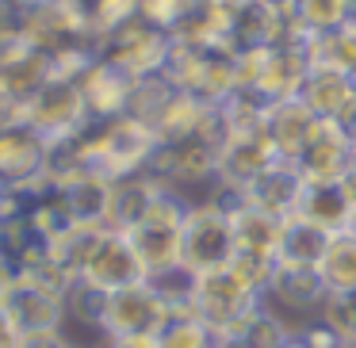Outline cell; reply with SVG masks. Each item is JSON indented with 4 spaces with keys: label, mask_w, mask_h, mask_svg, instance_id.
Returning a JSON list of instances; mask_svg holds the SVG:
<instances>
[{
    "label": "cell",
    "mask_w": 356,
    "mask_h": 348,
    "mask_svg": "<svg viewBox=\"0 0 356 348\" xmlns=\"http://www.w3.org/2000/svg\"><path fill=\"white\" fill-rule=\"evenodd\" d=\"M50 77H54V58L42 54L39 47H31L27 39H19L16 47H8L0 54V85L8 88L19 103L31 100Z\"/></svg>",
    "instance_id": "cell-22"
},
{
    "label": "cell",
    "mask_w": 356,
    "mask_h": 348,
    "mask_svg": "<svg viewBox=\"0 0 356 348\" xmlns=\"http://www.w3.org/2000/svg\"><path fill=\"white\" fill-rule=\"evenodd\" d=\"M111 184L115 180L100 176V172H81V176L65 180V184H54V195H58V203H62V210L70 215L73 226H108Z\"/></svg>",
    "instance_id": "cell-20"
},
{
    "label": "cell",
    "mask_w": 356,
    "mask_h": 348,
    "mask_svg": "<svg viewBox=\"0 0 356 348\" xmlns=\"http://www.w3.org/2000/svg\"><path fill=\"white\" fill-rule=\"evenodd\" d=\"M200 4L203 0H142V19H149L154 27L177 35Z\"/></svg>",
    "instance_id": "cell-32"
},
{
    "label": "cell",
    "mask_w": 356,
    "mask_h": 348,
    "mask_svg": "<svg viewBox=\"0 0 356 348\" xmlns=\"http://www.w3.org/2000/svg\"><path fill=\"white\" fill-rule=\"evenodd\" d=\"M238 256L234 218L226 203H192L184 218V241H180V264L192 272L226 268Z\"/></svg>",
    "instance_id": "cell-4"
},
{
    "label": "cell",
    "mask_w": 356,
    "mask_h": 348,
    "mask_svg": "<svg viewBox=\"0 0 356 348\" xmlns=\"http://www.w3.org/2000/svg\"><path fill=\"white\" fill-rule=\"evenodd\" d=\"M0 310L12 317L19 333H54L65 329V295L35 283L27 276H16L0 299Z\"/></svg>",
    "instance_id": "cell-12"
},
{
    "label": "cell",
    "mask_w": 356,
    "mask_h": 348,
    "mask_svg": "<svg viewBox=\"0 0 356 348\" xmlns=\"http://www.w3.org/2000/svg\"><path fill=\"white\" fill-rule=\"evenodd\" d=\"M96 348H161L157 337H104Z\"/></svg>",
    "instance_id": "cell-37"
},
{
    "label": "cell",
    "mask_w": 356,
    "mask_h": 348,
    "mask_svg": "<svg viewBox=\"0 0 356 348\" xmlns=\"http://www.w3.org/2000/svg\"><path fill=\"white\" fill-rule=\"evenodd\" d=\"M12 4H19V8L27 12V8H35V4H42V0H12Z\"/></svg>",
    "instance_id": "cell-40"
},
{
    "label": "cell",
    "mask_w": 356,
    "mask_h": 348,
    "mask_svg": "<svg viewBox=\"0 0 356 348\" xmlns=\"http://www.w3.org/2000/svg\"><path fill=\"white\" fill-rule=\"evenodd\" d=\"M330 241H333L330 230H322V226H314V222L295 215L284 222L276 264L280 268H322L325 253H330Z\"/></svg>",
    "instance_id": "cell-26"
},
{
    "label": "cell",
    "mask_w": 356,
    "mask_h": 348,
    "mask_svg": "<svg viewBox=\"0 0 356 348\" xmlns=\"http://www.w3.org/2000/svg\"><path fill=\"white\" fill-rule=\"evenodd\" d=\"M299 100L307 103L318 119H330V123L345 126L348 119L356 115V77H348V73H341V69H322V65H314L307 85H302Z\"/></svg>",
    "instance_id": "cell-19"
},
{
    "label": "cell",
    "mask_w": 356,
    "mask_h": 348,
    "mask_svg": "<svg viewBox=\"0 0 356 348\" xmlns=\"http://www.w3.org/2000/svg\"><path fill=\"white\" fill-rule=\"evenodd\" d=\"M302 192H307V176L299 172V165H295V161H284V157H280V161H272L268 169L261 172V176L249 180L245 192H241V199L287 222V218L299 215Z\"/></svg>",
    "instance_id": "cell-17"
},
{
    "label": "cell",
    "mask_w": 356,
    "mask_h": 348,
    "mask_svg": "<svg viewBox=\"0 0 356 348\" xmlns=\"http://www.w3.org/2000/svg\"><path fill=\"white\" fill-rule=\"evenodd\" d=\"M161 348H222V337L195 314H172V322L157 337Z\"/></svg>",
    "instance_id": "cell-30"
},
{
    "label": "cell",
    "mask_w": 356,
    "mask_h": 348,
    "mask_svg": "<svg viewBox=\"0 0 356 348\" xmlns=\"http://www.w3.org/2000/svg\"><path fill=\"white\" fill-rule=\"evenodd\" d=\"M4 195H8V188H4V180H0V207H4Z\"/></svg>",
    "instance_id": "cell-42"
},
{
    "label": "cell",
    "mask_w": 356,
    "mask_h": 348,
    "mask_svg": "<svg viewBox=\"0 0 356 348\" xmlns=\"http://www.w3.org/2000/svg\"><path fill=\"white\" fill-rule=\"evenodd\" d=\"M50 142L19 119L12 126H0V180L4 188H27L47 176Z\"/></svg>",
    "instance_id": "cell-14"
},
{
    "label": "cell",
    "mask_w": 356,
    "mask_h": 348,
    "mask_svg": "<svg viewBox=\"0 0 356 348\" xmlns=\"http://www.w3.org/2000/svg\"><path fill=\"white\" fill-rule=\"evenodd\" d=\"M165 77L180 92L195 96L203 103H226L238 92V62L230 50H203V47H180L172 42V58Z\"/></svg>",
    "instance_id": "cell-3"
},
{
    "label": "cell",
    "mask_w": 356,
    "mask_h": 348,
    "mask_svg": "<svg viewBox=\"0 0 356 348\" xmlns=\"http://www.w3.org/2000/svg\"><path fill=\"white\" fill-rule=\"evenodd\" d=\"M161 146L154 126L134 115H119L108 123H88L81 131V157L88 172H100L108 180H123L134 172H149L154 154Z\"/></svg>",
    "instance_id": "cell-2"
},
{
    "label": "cell",
    "mask_w": 356,
    "mask_h": 348,
    "mask_svg": "<svg viewBox=\"0 0 356 348\" xmlns=\"http://www.w3.org/2000/svg\"><path fill=\"white\" fill-rule=\"evenodd\" d=\"M230 268L238 272V276L245 279V283L253 287L257 295H264V291H268V283H272V276H276L280 264L272 260V256H249V253H238V256H234Z\"/></svg>",
    "instance_id": "cell-34"
},
{
    "label": "cell",
    "mask_w": 356,
    "mask_h": 348,
    "mask_svg": "<svg viewBox=\"0 0 356 348\" xmlns=\"http://www.w3.org/2000/svg\"><path fill=\"white\" fill-rule=\"evenodd\" d=\"M318 272H322L330 291H356V230L333 233L330 253Z\"/></svg>",
    "instance_id": "cell-29"
},
{
    "label": "cell",
    "mask_w": 356,
    "mask_h": 348,
    "mask_svg": "<svg viewBox=\"0 0 356 348\" xmlns=\"http://www.w3.org/2000/svg\"><path fill=\"white\" fill-rule=\"evenodd\" d=\"M165 192V184L154 172H134L111 184V207H108V230L131 233L142 218L149 215V207L157 203V195Z\"/></svg>",
    "instance_id": "cell-23"
},
{
    "label": "cell",
    "mask_w": 356,
    "mask_h": 348,
    "mask_svg": "<svg viewBox=\"0 0 356 348\" xmlns=\"http://www.w3.org/2000/svg\"><path fill=\"white\" fill-rule=\"evenodd\" d=\"M261 306V295L226 264V268L195 272V295H192V314L203 317L218 337L234 333L253 310Z\"/></svg>",
    "instance_id": "cell-5"
},
{
    "label": "cell",
    "mask_w": 356,
    "mask_h": 348,
    "mask_svg": "<svg viewBox=\"0 0 356 348\" xmlns=\"http://www.w3.org/2000/svg\"><path fill=\"white\" fill-rule=\"evenodd\" d=\"M348 172L356 176V142H353V165H348Z\"/></svg>",
    "instance_id": "cell-41"
},
{
    "label": "cell",
    "mask_w": 356,
    "mask_h": 348,
    "mask_svg": "<svg viewBox=\"0 0 356 348\" xmlns=\"http://www.w3.org/2000/svg\"><path fill=\"white\" fill-rule=\"evenodd\" d=\"M299 218L322 226L330 233H345L356 226V207L353 195H348L345 180H333V184H307L299 203Z\"/></svg>",
    "instance_id": "cell-24"
},
{
    "label": "cell",
    "mask_w": 356,
    "mask_h": 348,
    "mask_svg": "<svg viewBox=\"0 0 356 348\" xmlns=\"http://www.w3.org/2000/svg\"><path fill=\"white\" fill-rule=\"evenodd\" d=\"M318 115L307 108V103L295 96V100H276L264 108V134H268L272 149H276L284 161H295L307 146V138L314 134Z\"/></svg>",
    "instance_id": "cell-21"
},
{
    "label": "cell",
    "mask_w": 356,
    "mask_h": 348,
    "mask_svg": "<svg viewBox=\"0 0 356 348\" xmlns=\"http://www.w3.org/2000/svg\"><path fill=\"white\" fill-rule=\"evenodd\" d=\"M272 161H280V154L272 149L264 126L257 131H238V134H226L222 146H218V180H222L230 192H245V184L253 176H261Z\"/></svg>",
    "instance_id": "cell-16"
},
{
    "label": "cell",
    "mask_w": 356,
    "mask_h": 348,
    "mask_svg": "<svg viewBox=\"0 0 356 348\" xmlns=\"http://www.w3.org/2000/svg\"><path fill=\"white\" fill-rule=\"evenodd\" d=\"M322 322L333 325L345 337V345H356V291H330Z\"/></svg>",
    "instance_id": "cell-33"
},
{
    "label": "cell",
    "mask_w": 356,
    "mask_h": 348,
    "mask_svg": "<svg viewBox=\"0 0 356 348\" xmlns=\"http://www.w3.org/2000/svg\"><path fill=\"white\" fill-rule=\"evenodd\" d=\"M146 279H149V287L169 302L172 314H192V295H195V272L192 268L172 264V268H161Z\"/></svg>",
    "instance_id": "cell-31"
},
{
    "label": "cell",
    "mask_w": 356,
    "mask_h": 348,
    "mask_svg": "<svg viewBox=\"0 0 356 348\" xmlns=\"http://www.w3.org/2000/svg\"><path fill=\"white\" fill-rule=\"evenodd\" d=\"M188 207H192V203H188L184 195H177V192L165 188V192L157 195V203L149 207V215L127 233L131 245H134V253H138V260L146 264V276L180 264V241H184Z\"/></svg>",
    "instance_id": "cell-6"
},
{
    "label": "cell",
    "mask_w": 356,
    "mask_h": 348,
    "mask_svg": "<svg viewBox=\"0 0 356 348\" xmlns=\"http://www.w3.org/2000/svg\"><path fill=\"white\" fill-rule=\"evenodd\" d=\"M299 172L307 176V184H333V180L348 176V165H353V138L341 123L330 119H318L314 134L307 138L302 154L295 157Z\"/></svg>",
    "instance_id": "cell-15"
},
{
    "label": "cell",
    "mask_w": 356,
    "mask_h": 348,
    "mask_svg": "<svg viewBox=\"0 0 356 348\" xmlns=\"http://www.w3.org/2000/svg\"><path fill=\"white\" fill-rule=\"evenodd\" d=\"M307 42L310 39H295V42H280V47L264 50L261 77H257V88H253L264 103L295 100V96H302V85H307L310 69H314Z\"/></svg>",
    "instance_id": "cell-13"
},
{
    "label": "cell",
    "mask_w": 356,
    "mask_h": 348,
    "mask_svg": "<svg viewBox=\"0 0 356 348\" xmlns=\"http://www.w3.org/2000/svg\"><path fill=\"white\" fill-rule=\"evenodd\" d=\"M19 340H24V333L12 325V317L0 310V348H19Z\"/></svg>",
    "instance_id": "cell-38"
},
{
    "label": "cell",
    "mask_w": 356,
    "mask_h": 348,
    "mask_svg": "<svg viewBox=\"0 0 356 348\" xmlns=\"http://www.w3.org/2000/svg\"><path fill=\"white\" fill-rule=\"evenodd\" d=\"M169 322H172L169 302L149 287V279H142V283L123 287L108 299L104 337H161V329Z\"/></svg>",
    "instance_id": "cell-11"
},
{
    "label": "cell",
    "mask_w": 356,
    "mask_h": 348,
    "mask_svg": "<svg viewBox=\"0 0 356 348\" xmlns=\"http://www.w3.org/2000/svg\"><path fill=\"white\" fill-rule=\"evenodd\" d=\"M24 39V8L12 0H0V54Z\"/></svg>",
    "instance_id": "cell-35"
},
{
    "label": "cell",
    "mask_w": 356,
    "mask_h": 348,
    "mask_svg": "<svg viewBox=\"0 0 356 348\" xmlns=\"http://www.w3.org/2000/svg\"><path fill=\"white\" fill-rule=\"evenodd\" d=\"M24 123L31 126V131H39L47 142H58V138H70V134H81L92 123V115H88L85 92H81L77 81L50 77L47 85L24 103Z\"/></svg>",
    "instance_id": "cell-10"
},
{
    "label": "cell",
    "mask_w": 356,
    "mask_h": 348,
    "mask_svg": "<svg viewBox=\"0 0 356 348\" xmlns=\"http://www.w3.org/2000/svg\"><path fill=\"white\" fill-rule=\"evenodd\" d=\"M291 12H295V24L302 27V35L314 39V35L341 31L353 19L356 0H291Z\"/></svg>",
    "instance_id": "cell-27"
},
{
    "label": "cell",
    "mask_w": 356,
    "mask_h": 348,
    "mask_svg": "<svg viewBox=\"0 0 356 348\" xmlns=\"http://www.w3.org/2000/svg\"><path fill=\"white\" fill-rule=\"evenodd\" d=\"M284 348H307V345H302V340H291V345H284Z\"/></svg>",
    "instance_id": "cell-43"
},
{
    "label": "cell",
    "mask_w": 356,
    "mask_h": 348,
    "mask_svg": "<svg viewBox=\"0 0 356 348\" xmlns=\"http://www.w3.org/2000/svg\"><path fill=\"white\" fill-rule=\"evenodd\" d=\"M73 340L65 337V329H54V333H24L19 348H70Z\"/></svg>",
    "instance_id": "cell-36"
},
{
    "label": "cell",
    "mask_w": 356,
    "mask_h": 348,
    "mask_svg": "<svg viewBox=\"0 0 356 348\" xmlns=\"http://www.w3.org/2000/svg\"><path fill=\"white\" fill-rule=\"evenodd\" d=\"M280 4H291V0H280Z\"/></svg>",
    "instance_id": "cell-45"
},
{
    "label": "cell",
    "mask_w": 356,
    "mask_h": 348,
    "mask_svg": "<svg viewBox=\"0 0 356 348\" xmlns=\"http://www.w3.org/2000/svg\"><path fill=\"white\" fill-rule=\"evenodd\" d=\"M24 39L50 58L65 54V50L96 47L92 27H88V12L81 0H42V4L27 8L24 12Z\"/></svg>",
    "instance_id": "cell-7"
},
{
    "label": "cell",
    "mask_w": 356,
    "mask_h": 348,
    "mask_svg": "<svg viewBox=\"0 0 356 348\" xmlns=\"http://www.w3.org/2000/svg\"><path fill=\"white\" fill-rule=\"evenodd\" d=\"M70 348H96V345H70Z\"/></svg>",
    "instance_id": "cell-44"
},
{
    "label": "cell",
    "mask_w": 356,
    "mask_h": 348,
    "mask_svg": "<svg viewBox=\"0 0 356 348\" xmlns=\"http://www.w3.org/2000/svg\"><path fill=\"white\" fill-rule=\"evenodd\" d=\"M222 348H253V345H245L241 337H222Z\"/></svg>",
    "instance_id": "cell-39"
},
{
    "label": "cell",
    "mask_w": 356,
    "mask_h": 348,
    "mask_svg": "<svg viewBox=\"0 0 356 348\" xmlns=\"http://www.w3.org/2000/svg\"><path fill=\"white\" fill-rule=\"evenodd\" d=\"M234 218V238H238V253L249 256H272L280 253V238H284V218L268 215V210L253 207V203L238 199L230 207Z\"/></svg>",
    "instance_id": "cell-25"
},
{
    "label": "cell",
    "mask_w": 356,
    "mask_h": 348,
    "mask_svg": "<svg viewBox=\"0 0 356 348\" xmlns=\"http://www.w3.org/2000/svg\"><path fill=\"white\" fill-rule=\"evenodd\" d=\"M100 58L119 65L123 73H131L134 81L161 77L169 69V58H172V35L138 16L134 24H127L123 31L108 35L100 42Z\"/></svg>",
    "instance_id": "cell-9"
},
{
    "label": "cell",
    "mask_w": 356,
    "mask_h": 348,
    "mask_svg": "<svg viewBox=\"0 0 356 348\" xmlns=\"http://www.w3.org/2000/svg\"><path fill=\"white\" fill-rule=\"evenodd\" d=\"M108 291H100V287L85 283V279H77V283L70 287V295H65V322L81 325V329H92L96 337L104 340V322H108Z\"/></svg>",
    "instance_id": "cell-28"
},
{
    "label": "cell",
    "mask_w": 356,
    "mask_h": 348,
    "mask_svg": "<svg viewBox=\"0 0 356 348\" xmlns=\"http://www.w3.org/2000/svg\"><path fill=\"white\" fill-rule=\"evenodd\" d=\"M77 85H81V92H85L92 123H108V119H119V115L131 111V96H134V85H138V81H134L131 73H123L119 65L96 58Z\"/></svg>",
    "instance_id": "cell-18"
},
{
    "label": "cell",
    "mask_w": 356,
    "mask_h": 348,
    "mask_svg": "<svg viewBox=\"0 0 356 348\" xmlns=\"http://www.w3.org/2000/svg\"><path fill=\"white\" fill-rule=\"evenodd\" d=\"M54 253L70 264V272L100 291L115 295L146 279V264L138 260L131 238L108 226H73L54 241Z\"/></svg>",
    "instance_id": "cell-1"
},
{
    "label": "cell",
    "mask_w": 356,
    "mask_h": 348,
    "mask_svg": "<svg viewBox=\"0 0 356 348\" xmlns=\"http://www.w3.org/2000/svg\"><path fill=\"white\" fill-rule=\"evenodd\" d=\"M261 302L299 337L310 322L322 317L325 302H330V287H325L318 268H276Z\"/></svg>",
    "instance_id": "cell-8"
}]
</instances>
